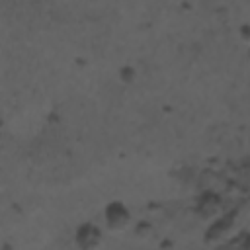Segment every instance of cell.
<instances>
[{
    "mask_svg": "<svg viewBox=\"0 0 250 250\" xmlns=\"http://www.w3.org/2000/svg\"><path fill=\"white\" fill-rule=\"evenodd\" d=\"M104 223H105V227H107L109 232L119 234V232H123V230L129 229V225H131V213L125 207V203L111 201V203H107V207L104 211Z\"/></svg>",
    "mask_w": 250,
    "mask_h": 250,
    "instance_id": "obj_1",
    "label": "cell"
},
{
    "mask_svg": "<svg viewBox=\"0 0 250 250\" xmlns=\"http://www.w3.org/2000/svg\"><path fill=\"white\" fill-rule=\"evenodd\" d=\"M74 242L80 250H98L104 242V234L102 230L92 225V223H84L76 229V236H74Z\"/></svg>",
    "mask_w": 250,
    "mask_h": 250,
    "instance_id": "obj_2",
    "label": "cell"
},
{
    "mask_svg": "<svg viewBox=\"0 0 250 250\" xmlns=\"http://www.w3.org/2000/svg\"><path fill=\"white\" fill-rule=\"evenodd\" d=\"M199 213H201L203 219H213V217H217V213H219V199H217L215 195H207L205 201L201 199V203H199Z\"/></svg>",
    "mask_w": 250,
    "mask_h": 250,
    "instance_id": "obj_3",
    "label": "cell"
},
{
    "mask_svg": "<svg viewBox=\"0 0 250 250\" xmlns=\"http://www.w3.org/2000/svg\"><path fill=\"white\" fill-rule=\"evenodd\" d=\"M119 78H121V82H133V80H135V68H133V66H125V68H121Z\"/></svg>",
    "mask_w": 250,
    "mask_h": 250,
    "instance_id": "obj_4",
    "label": "cell"
},
{
    "mask_svg": "<svg viewBox=\"0 0 250 250\" xmlns=\"http://www.w3.org/2000/svg\"><path fill=\"white\" fill-rule=\"evenodd\" d=\"M238 35H240V39H242L244 43H250V23H244V25H240V29H238Z\"/></svg>",
    "mask_w": 250,
    "mask_h": 250,
    "instance_id": "obj_5",
    "label": "cell"
},
{
    "mask_svg": "<svg viewBox=\"0 0 250 250\" xmlns=\"http://www.w3.org/2000/svg\"><path fill=\"white\" fill-rule=\"evenodd\" d=\"M141 227H143V232H148V234L152 232V227H150V225H146V223H143ZM137 236H139V238H141V236H143V238H146V234H141V229H139V227H137Z\"/></svg>",
    "mask_w": 250,
    "mask_h": 250,
    "instance_id": "obj_6",
    "label": "cell"
}]
</instances>
